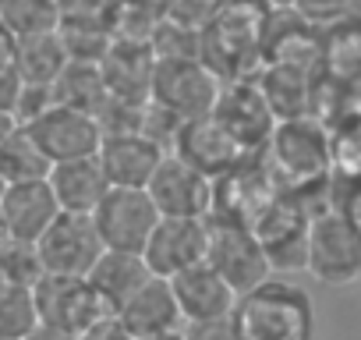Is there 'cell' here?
<instances>
[{"mask_svg":"<svg viewBox=\"0 0 361 340\" xmlns=\"http://www.w3.org/2000/svg\"><path fill=\"white\" fill-rule=\"evenodd\" d=\"M259 156H262V166H266L273 188L298 195V199H305L315 185H322L333 166L329 138H326L322 124L312 121V114L276 121V128Z\"/></svg>","mask_w":361,"mask_h":340,"instance_id":"cell-1","label":"cell"},{"mask_svg":"<svg viewBox=\"0 0 361 340\" xmlns=\"http://www.w3.org/2000/svg\"><path fill=\"white\" fill-rule=\"evenodd\" d=\"M231 329L234 340H312L315 305L298 284L269 277L259 287L238 294Z\"/></svg>","mask_w":361,"mask_h":340,"instance_id":"cell-2","label":"cell"},{"mask_svg":"<svg viewBox=\"0 0 361 340\" xmlns=\"http://www.w3.org/2000/svg\"><path fill=\"white\" fill-rule=\"evenodd\" d=\"M305 273L319 284L347 287L361 280V231L340 210H315L308 224Z\"/></svg>","mask_w":361,"mask_h":340,"instance_id":"cell-3","label":"cell"},{"mask_svg":"<svg viewBox=\"0 0 361 340\" xmlns=\"http://www.w3.org/2000/svg\"><path fill=\"white\" fill-rule=\"evenodd\" d=\"M220 85H224L220 75L202 57H156L149 99L177 114L180 121H195L213 114Z\"/></svg>","mask_w":361,"mask_h":340,"instance_id":"cell-4","label":"cell"},{"mask_svg":"<svg viewBox=\"0 0 361 340\" xmlns=\"http://www.w3.org/2000/svg\"><path fill=\"white\" fill-rule=\"evenodd\" d=\"M308 224H312V210L305 199L276 192L248 224L255 231V238L266 248V259L273 269L294 273L305 269V248H308Z\"/></svg>","mask_w":361,"mask_h":340,"instance_id":"cell-5","label":"cell"},{"mask_svg":"<svg viewBox=\"0 0 361 340\" xmlns=\"http://www.w3.org/2000/svg\"><path fill=\"white\" fill-rule=\"evenodd\" d=\"M36 294V308H39V322L61 326L68 333H85L96 322L117 315L99 291L89 284V277H64V273H43L32 287Z\"/></svg>","mask_w":361,"mask_h":340,"instance_id":"cell-6","label":"cell"},{"mask_svg":"<svg viewBox=\"0 0 361 340\" xmlns=\"http://www.w3.org/2000/svg\"><path fill=\"white\" fill-rule=\"evenodd\" d=\"M206 262L238 291H252L262 280L273 277V266L266 259L262 241L255 238V231L248 224H234V220H209V252Z\"/></svg>","mask_w":361,"mask_h":340,"instance_id":"cell-7","label":"cell"},{"mask_svg":"<svg viewBox=\"0 0 361 340\" xmlns=\"http://www.w3.org/2000/svg\"><path fill=\"white\" fill-rule=\"evenodd\" d=\"M43 273H64V277H89V269L106 252L92 213H57V220L47 227V234L36 241Z\"/></svg>","mask_w":361,"mask_h":340,"instance_id":"cell-8","label":"cell"},{"mask_svg":"<svg viewBox=\"0 0 361 340\" xmlns=\"http://www.w3.org/2000/svg\"><path fill=\"white\" fill-rule=\"evenodd\" d=\"M92 220L106 248L142 252L159 224V210L145 188H106V195L92 210Z\"/></svg>","mask_w":361,"mask_h":340,"instance_id":"cell-9","label":"cell"},{"mask_svg":"<svg viewBox=\"0 0 361 340\" xmlns=\"http://www.w3.org/2000/svg\"><path fill=\"white\" fill-rule=\"evenodd\" d=\"M213 117L234 135V142L245 152H262L276 128V114L269 110L262 89L255 78H234L220 85V96L213 103Z\"/></svg>","mask_w":361,"mask_h":340,"instance_id":"cell-10","label":"cell"},{"mask_svg":"<svg viewBox=\"0 0 361 340\" xmlns=\"http://www.w3.org/2000/svg\"><path fill=\"white\" fill-rule=\"evenodd\" d=\"M209 252V217H159L142 255L156 277H173L188 266L206 262Z\"/></svg>","mask_w":361,"mask_h":340,"instance_id":"cell-11","label":"cell"},{"mask_svg":"<svg viewBox=\"0 0 361 340\" xmlns=\"http://www.w3.org/2000/svg\"><path fill=\"white\" fill-rule=\"evenodd\" d=\"M145 192L152 195L159 217H209L213 206V178L177 152H166L159 159Z\"/></svg>","mask_w":361,"mask_h":340,"instance_id":"cell-12","label":"cell"},{"mask_svg":"<svg viewBox=\"0 0 361 340\" xmlns=\"http://www.w3.org/2000/svg\"><path fill=\"white\" fill-rule=\"evenodd\" d=\"M25 128L36 135V142L43 145L50 163L96 156V149L103 142V128H99L96 114H85V110H75V107H64V103H54L50 110H43Z\"/></svg>","mask_w":361,"mask_h":340,"instance_id":"cell-13","label":"cell"},{"mask_svg":"<svg viewBox=\"0 0 361 340\" xmlns=\"http://www.w3.org/2000/svg\"><path fill=\"white\" fill-rule=\"evenodd\" d=\"M163 156H166V149L156 145L138 128L135 131H110V135H103V142L96 149V159L103 166L110 188H145Z\"/></svg>","mask_w":361,"mask_h":340,"instance_id":"cell-14","label":"cell"},{"mask_svg":"<svg viewBox=\"0 0 361 340\" xmlns=\"http://www.w3.org/2000/svg\"><path fill=\"white\" fill-rule=\"evenodd\" d=\"M99 71H103L106 96H114L121 103H131V107L149 103V96H152V71H156L152 43L114 36L106 57L99 61Z\"/></svg>","mask_w":361,"mask_h":340,"instance_id":"cell-15","label":"cell"},{"mask_svg":"<svg viewBox=\"0 0 361 340\" xmlns=\"http://www.w3.org/2000/svg\"><path fill=\"white\" fill-rule=\"evenodd\" d=\"M170 287H173V298H177V308H180L185 326L231 319L234 301H238V291L209 262H199V266H188V269L173 273Z\"/></svg>","mask_w":361,"mask_h":340,"instance_id":"cell-16","label":"cell"},{"mask_svg":"<svg viewBox=\"0 0 361 340\" xmlns=\"http://www.w3.org/2000/svg\"><path fill=\"white\" fill-rule=\"evenodd\" d=\"M170 152H177L180 159H188L192 166H199L202 174H209V178L227 174V170H234L238 163H245L252 156V152H245L234 142V135L213 114L180 124V135H177Z\"/></svg>","mask_w":361,"mask_h":340,"instance_id":"cell-17","label":"cell"},{"mask_svg":"<svg viewBox=\"0 0 361 340\" xmlns=\"http://www.w3.org/2000/svg\"><path fill=\"white\" fill-rule=\"evenodd\" d=\"M0 213L8 220V231L15 241H29L36 245L47 227L57 220L61 206H57V195L50 188V181H18V185H8L4 195H0Z\"/></svg>","mask_w":361,"mask_h":340,"instance_id":"cell-18","label":"cell"},{"mask_svg":"<svg viewBox=\"0 0 361 340\" xmlns=\"http://www.w3.org/2000/svg\"><path fill=\"white\" fill-rule=\"evenodd\" d=\"M47 181H50V188L57 195V206L64 213H92L99 206V199L106 195V188H110L96 156H78V159L54 163Z\"/></svg>","mask_w":361,"mask_h":340,"instance_id":"cell-19","label":"cell"},{"mask_svg":"<svg viewBox=\"0 0 361 340\" xmlns=\"http://www.w3.org/2000/svg\"><path fill=\"white\" fill-rule=\"evenodd\" d=\"M117 319L135 333H159V329H177L185 326L180 319V308H177V298H173V287L166 277H149L121 308H117Z\"/></svg>","mask_w":361,"mask_h":340,"instance_id":"cell-20","label":"cell"},{"mask_svg":"<svg viewBox=\"0 0 361 340\" xmlns=\"http://www.w3.org/2000/svg\"><path fill=\"white\" fill-rule=\"evenodd\" d=\"M152 277L149 262L142 252H117V248H106L99 255V262L89 269V284L99 291V298L117 312L145 280Z\"/></svg>","mask_w":361,"mask_h":340,"instance_id":"cell-21","label":"cell"},{"mask_svg":"<svg viewBox=\"0 0 361 340\" xmlns=\"http://www.w3.org/2000/svg\"><path fill=\"white\" fill-rule=\"evenodd\" d=\"M68 61H71V57H68L64 40H61V32H57V29L18 36L15 71L22 75V82H29V85H54Z\"/></svg>","mask_w":361,"mask_h":340,"instance_id":"cell-22","label":"cell"},{"mask_svg":"<svg viewBox=\"0 0 361 340\" xmlns=\"http://www.w3.org/2000/svg\"><path fill=\"white\" fill-rule=\"evenodd\" d=\"M50 156L43 152V145L36 142V135L18 124L4 142H0V174H4L8 185L18 181H43L50 174Z\"/></svg>","mask_w":361,"mask_h":340,"instance_id":"cell-23","label":"cell"},{"mask_svg":"<svg viewBox=\"0 0 361 340\" xmlns=\"http://www.w3.org/2000/svg\"><path fill=\"white\" fill-rule=\"evenodd\" d=\"M54 99L85 114H99V107L106 103V85H103V71L99 64L89 61H68L64 71L54 82Z\"/></svg>","mask_w":361,"mask_h":340,"instance_id":"cell-24","label":"cell"},{"mask_svg":"<svg viewBox=\"0 0 361 340\" xmlns=\"http://www.w3.org/2000/svg\"><path fill=\"white\" fill-rule=\"evenodd\" d=\"M36 322H39V308L32 287L0 273V336L25 340L36 329Z\"/></svg>","mask_w":361,"mask_h":340,"instance_id":"cell-25","label":"cell"},{"mask_svg":"<svg viewBox=\"0 0 361 340\" xmlns=\"http://www.w3.org/2000/svg\"><path fill=\"white\" fill-rule=\"evenodd\" d=\"M0 22L15 36H29V32L57 29L61 11H57V0H0Z\"/></svg>","mask_w":361,"mask_h":340,"instance_id":"cell-26","label":"cell"},{"mask_svg":"<svg viewBox=\"0 0 361 340\" xmlns=\"http://www.w3.org/2000/svg\"><path fill=\"white\" fill-rule=\"evenodd\" d=\"M61 40H64V50L71 61H89V64H99L114 43V32L110 29H96V25H57Z\"/></svg>","mask_w":361,"mask_h":340,"instance_id":"cell-27","label":"cell"},{"mask_svg":"<svg viewBox=\"0 0 361 340\" xmlns=\"http://www.w3.org/2000/svg\"><path fill=\"white\" fill-rule=\"evenodd\" d=\"M117 8L121 0H57V11H61L57 25H96L114 32Z\"/></svg>","mask_w":361,"mask_h":340,"instance_id":"cell-28","label":"cell"},{"mask_svg":"<svg viewBox=\"0 0 361 340\" xmlns=\"http://www.w3.org/2000/svg\"><path fill=\"white\" fill-rule=\"evenodd\" d=\"M224 4L227 0H166L163 18L173 25H185L192 32H206L216 22V15L224 11Z\"/></svg>","mask_w":361,"mask_h":340,"instance_id":"cell-29","label":"cell"},{"mask_svg":"<svg viewBox=\"0 0 361 340\" xmlns=\"http://www.w3.org/2000/svg\"><path fill=\"white\" fill-rule=\"evenodd\" d=\"M185 340H234V329H231V319L192 322V326H185Z\"/></svg>","mask_w":361,"mask_h":340,"instance_id":"cell-30","label":"cell"},{"mask_svg":"<svg viewBox=\"0 0 361 340\" xmlns=\"http://www.w3.org/2000/svg\"><path fill=\"white\" fill-rule=\"evenodd\" d=\"M82 340H135V333H131L117 315H110V319L96 322L92 329H85V333H82Z\"/></svg>","mask_w":361,"mask_h":340,"instance_id":"cell-31","label":"cell"},{"mask_svg":"<svg viewBox=\"0 0 361 340\" xmlns=\"http://www.w3.org/2000/svg\"><path fill=\"white\" fill-rule=\"evenodd\" d=\"M18 92H22V75L15 68H0V110H11L15 114Z\"/></svg>","mask_w":361,"mask_h":340,"instance_id":"cell-32","label":"cell"},{"mask_svg":"<svg viewBox=\"0 0 361 340\" xmlns=\"http://www.w3.org/2000/svg\"><path fill=\"white\" fill-rule=\"evenodd\" d=\"M336 210H340V213H343L357 231H361V174L350 181V188H347V195L340 199V206H336Z\"/></svg>","mask_w":361,"mask_h":340,"instance_id":"cell-33","label":"cell"},{"mask_svg":"<svg viewBox=\"0 0 361 340\" xmlns=\"http://www.w3.org/2000/svg\"><path fill=\"white\" fill-rule=\"evenodd\" d=\"M15 50H18V36L0 22V68H15Z\"/></svg>","mask_w":361,"mask_h":340,"instance_id":"cell-34","label":"cell"},{"mask_svg":"<svg viewBox=\"0 0 361 340\" xmlns=\"http://www.w3.org/2000/svg\"><path fill=\"white\" fill-rule=\"evenodd\" d=\"M25 340H82L78 333H68L61 326H50V322H36V329L25 336Z\"/></svg>","mask_w":361,"mask_h":340,"instance_id":"cell-35","label":"cell"},{"mask_svg":"<svg viewBox=\"0 0 361 340\" xmlns=\"http://www.w3.org/2000/svg\"><path fill=\"white\" fill-rule=\"evenodd\" d=\"M121 8L138 11V15H149V18H163V11H166V0H121Z\"/></svg>","mask_w":361,"mask_h":340,"instance_id":"cell-36","label":"cell"},{"mask_svg":"<svg viewBox=\"0 0 361 340\" xmlns=\"http://www.w3.org/2000/svg\"><path fill=\"white\" fill-rule=\"evenodd\" d=\"M135 340H185V326H177V329H159V333H142Z\"/></svg>","mask_w":361,"mask_h":340,"instance_id":"cell-37","label":"cell"},{"mask_svg":"<svg viewBox=\"0 0 361 340\" xmlns=\"http://www.w3.org/2000/svg\"><path fill=\"white\" fill-rule=\"evenodd\" d=\"M15 128H18V117H15L11 110H0V142H4Z\"/></svg>","mask_w":361,"mask_h":340,"instance_id":"cell-38","label":"cell"},{"mask_svg":"<svg viewBox=\"0 0 361 340\" xmlns=\"http://www.w3.org/2000/svg\"><path fill=\"white\" fill-rule=\"evenodd\" d=\"M11 241V231H8V220H4V213H0V248H4Z\"/></svg>","mask_w":361,"mask_h":340,"instance_id":"cell-39","label":"cell"},{"mask_svg":"<svg viewBox=\"0 0 361 340\" xmlns=\"http://www.w3.org/2000/svg\"><path fill=\"white\" fill-rule=\"evenodd\" d=\"M269 8H287V4H294V0H266Z\"/></svg>","mask_w":361,"mask_h":340,"instance_id":"cell-40","label":"cell"},{"mask_svg":"<svg viewBox=\"0 0 361 340\" xmlns=\"http://www.w3.org/2000/svg\"><path fill=\"white\" fill-rule=\"evenodd\" d=\"M4 188H8V181H4V174H0V195H4Z\"/></svg>","mask_w":361,"mask_h":340,"instance_id":"cell-41","label":"cell"},{"mask_svg":"<svg viewBox=\"0 0 361 340\" xmlns=\"http://www.w3.org/2000/svg\"><path fill=\"white\" fill-rule=\"evenodd\" d=\"M0 340H4V336H0Z\"/></svg>","mask_w":361,"mask_h":340,"instance_id":"cell-42","label":"cell"}]
</instances>
